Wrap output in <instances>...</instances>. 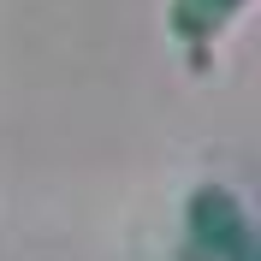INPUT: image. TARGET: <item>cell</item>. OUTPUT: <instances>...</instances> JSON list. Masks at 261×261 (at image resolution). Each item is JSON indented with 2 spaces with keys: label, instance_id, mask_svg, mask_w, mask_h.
<instances>
[{
  "label": "cell",
  "instance_id": "obj_1",
  "mask_svg": "<svg viewBox=\"0 0 261 261\" xmlns=\"http://www.w3.org/2000/svg\"><path fill=\"white\" fill-rule=\"evenodd\" d=\"M190 238H196V249H208L220 261H249L255 255L244 208L231 202V190H214V184L196 190V202H190Z\"/></svg>",
  "mask_w": 261,
  "mask_h": 261
},
{
  "label": "cell",
  "instance_id": "obj_2",
  "mask_svg": "<svg viewBox=\"0 0 261 261\" xmlns=\"http://www.w3.org/2000/svg\"><path fill=\"white\" fill-rule=\"evenodd\" d=\"M244 6L249 0H172V36H178L184 48L202 54L208 42H220V30H226Z\"/></svg>",
  "mask_w": 261,
  "mask_h": 261
}]
</instances>
